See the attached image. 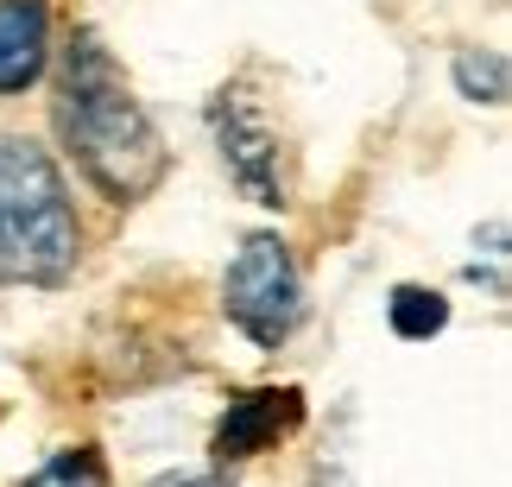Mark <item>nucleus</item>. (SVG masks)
Returning <instances> with one entry per match:
<instances>
[{
	"instance_id": "f257e3e1",
	"label": "nucleus",
	"mask_w": 512,
	"mask_h": 487,
	"mask_svg": "<svg viewBox=\"0 0 512 487\" xmlns=\"http://www.w3.org/2000/svg\"><path fill=\"white\" fill-rule=\"evenodd\" d=\"M57 140L83 178L102 190L108 203H140L152 184L165 178V140L152 127V114L133 102V89L121 83L114 57L102 51L95 32H76L57 70V102H51Z\"/></svg>"
},
{
	"instance_id": "f03ea898",
	"label": "nucleus",
	"mask_w": 512,
	"mask_h": 487,
	"mask_svg": "<svg viewBox=\"0 0 512 487\" xmlns=\"http://www.w3.org/2000/svg\"><path fill=\"white\" fill-rule=\"evenodd\" d=\"M76 266V209L38 140L0 133V285H57Z\"/></svg>"
},
{
	"instance_id": "7ed1b4c3",
	"label": "nucleus",
	"mask_w": 512,
	"mask_h": 487,
	"mask_svg": "<svg viewBox=\"0 0 512 487\" xmlns=\"http://www.w3.org/2000/svg\"><path fill=\"white\" fill-rule=\"evenodd\" d=\"M222 310L253 348H279L291 342V329L304 323V279L298 260L279 235H247L234 253L228 279H222Z\"/></svg>"
},
{
	"instance_id": "20e7f679",
	"label": "nucleus",
	"mask_w": 512,
	"mask_h": 487,
	"mask_svg": "<svg viewBox=\"0 0 512 487\" xmlns=\"http://www.w3.org/2000/svg\"><path fill=\"white\" fill-rule=\"evenodd\" d=\"M215 146H222L228 178L247 190L260 209H285V159H279V133L266 127L260 102H247V89H222L209 108Z\"/></svg>"
},
{
	"instance_id": "39448f33",
	"label": "nucleus",
	"mask_w": 512,
	"mask_h": 487,
	"mask_svg": "<svg viewBox=\"0 0 512 487\" xmlns=\"http://www.w3.org/2000/svg\"><path fill=\"white\" fill-rule=\"evenodd\" d=\"M304 424V393L298 386H260V393H241L228 399L222 424H215V462H247V456H266L272 443H285L291 431Z\"/></svg>"
},
{
	"instance_id": "423d86ee",
	"label": "nucleus",
	"mask_w": 512,
	"mask_h": 487,
	"mask_svg": "<svg viewBox=\"0 0 512 487\" xmlns=\"http://www.w3.org/2000/svg\"><path fill=\"white\" fill-rule=\"evenodd\" d=\"M51 64V7L0 0V95H26Z\"/></svg>"
},
{
	"instance_id": "0eeeda50",
	"label": "nucleus",
	"mask_w": 512,
	"mask_h": 487,
	"mask_svg": "<svg viewBox=\"0 0 512 487\" xmlns=\"http://www.w3.org/2000/svg\"><path fill=\"white\" fill-rule=\"evenodd\" d=\"M386 323H392V336H405V342H430V336L449 329V298L430 291V285H392Z\"/></svg>"
},
{
	"instance_id": "6e6552de",
	"label": "nucleus",
	"mask_w": 512,
	"mask_h": 487,
	"mask_svg": "<svg viewBox=\"0 0 512 487\" xmlns=\"http://www.w3.org/2000/svg\"><path fill=\"white\" fill-rule=\"evenodd\" d=\"M456 89L462 102H481V108H506V57L500 51H456Z\"/></svg>"
},
{
	"instance_id": "1a4fd4ad",
	"label": "nucleus",
	"mask_w": 512,
	"mask_h": 487,
	"mask_svg": "<svg viewBox=\"0 0 512 487\" xmlns=\"http://www.w3.org/2000/svg\"><path fill=\"white\" fill-rule=\"evenodd\" d=\"M19 487H108V462H102V450H57L45 469Z\"/></svg>"
},
{
	"instance_id": "9d476101",
	"label": "nucleus",
	"mask_w": 512,
	"mask_h": 487,
	"mask_svg": "<svg viewBox=\"0 0 512 487\" xmlns=\"http://www.w3.org/2000/svg\"><path fill=\"white\" fill-rule=\"evenodd\" d=\"M146 487H234V481L215 469V475H159V481H146Z\"/></svg>"
},
{
	"instance_id": "9b49d317",
	"label": "nucleus",
	"mask_w": 512,
	"mask_h": 487,
	"mask_svg": "<svg viewBox=\"0 0 512 487\" xmlns=\"http://www.w3.org/2000/svg\"><path fill=\"white\" fill-rule=\"evenodd\" d=\"M310 487H354L342 469H317V481H310Z\"/></svg>"
}]
</instances>
